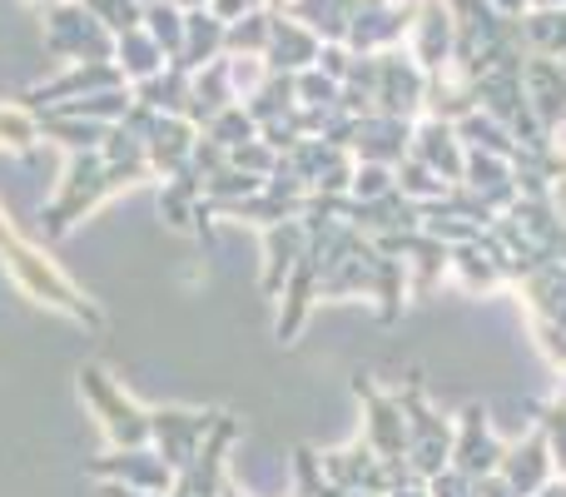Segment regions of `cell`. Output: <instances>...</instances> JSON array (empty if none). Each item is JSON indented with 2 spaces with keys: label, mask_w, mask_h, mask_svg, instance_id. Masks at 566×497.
Listing matches in <instances>:
<instances>
[{
  "label": "cell",
  "mask_w": 566,
  "mask_h": 497,
  "mask_svg": "<svg viewBox=\"0 0 566 497\" xmlns=\"http://www.w3.org/2000/svg\"><path fill=\"white\" fill-rule=\"evenodd\" d=\"M562 60H566V55H562Z\"/></svg>",
  "instance_id": "03108f58"
},
{
  "label": "cell",
  "mask_w": 566,
  "mask_h": 497,
  "mask_svg": "<svg viewBox=\"0 0 566 497\" xmlns=\"http://www.w3.org/2000/svg\"><path fill=\"white\" fill-rule=\"evenodd\" d=\"M35 139H40V115L15 105H0V149H15V155H35Z\"/></svg>",
  "instance_id": "8d00e7d4"
},
{
  "label": "cell",
  "mask_w": 566,
  "mask_h": 497,
  "mask_svg": "<svg viewBox=\"0 0 566 497\" xmlns=\"http://www.w3.org/2000/svg\"><path fill=\"white\" fill-rule=\"evenodd\" d=\"M522 35H527L532 55H566V6L557 10H527L522 15Z\"/></svg>",
  "instance_id": "d6a6232c"
},
{
  "label": "cell",
  "mask_w": 566,
  "mask_h": 497,
  "mask_svg": "<svg viewBox=\"0 0 566 497\" xmlns=\"http://www.w3.org/2000/svg\"><path fill=\"white\" fill-rule=\"evenodd\" d=\"M229 80H234V95L249 100V95H254V90L269 80L264 55H229Z\"/></svg>",
  "instance_id": "bcb514c9"
},
{
  "label": "cell",
  "mask_w": 566,
  "mask_h": 497,
  "mask_svg": "<svg viewBox=\"0 0 566 497\" xmlns=\"http://www.w3.org/2000/svg\"><path fill=\"white\" fill-rule=\"evenodd\" d=\"M219 413H195V408H149V448L169 463L175 473H185L199 458L209 428Z\"/></svg>",
  "instance_id": "8992f818"
},
{
  "label": "cell",
  "mask_w": 566,
  "mask_h": 497,
  "mask_svg": "<svg viewBox=\"0 0 566 497\" xmlns=\"http://www.w3.org/2000/svg\"><path fill=\"white\" fill-rule=\"evenodd\" d=\"M462 185L472 189V195L482 199V205H492L497 215H507L512 205H517V169H512V159H497V155H482V149H468V175H462Z\"/></svg>",
  "instance_id": "603a6c76"
},
{
  "label": "cell",
  "mask_w": 566,
  "mask_h": 497,
  "mask_svg": "<svg viewBox=\"0 0 566 497\" xmlns=\"http://www.w3.org/2000/svg\"><path fill=\"white\" fill-rule=\"evenodd\" d=\"M145 30L169 60H179V50H185V10H179L175 0H149L145 6Z\"/></svg>",
  "instance_id": "d590c367"
},
{
  "label": "cell",
  "mask_w": 566,
  "mask_h": 497,
  "mask_svg": "<svg viewBox=\"0 0 566 497\" xmlns=\"http://www.w3.org/2000/svg\"><path fill=\"white\" fill-rule=\"evenodd\" d=\"M408 273H412V289L418 293H432V283L442 279V273H452V245H442V239L422 235V229H412L408 239Z\"/></svg>",
  "instance_id": "f1b7e54d"
},
{
  "label": "cell",
  "mask_w": 566,
  "mask_h": 497,
  "mask_svg": "<svg viewBox=\"0 0 566 497\" xmlns=\"http://www.w3.org/2000/svg\"><path fill=\"white\" fill-rule=\"evenodd\" d=\"M478 497H517V488H512L502 473H492V478H482L478 483Z\"/></svg>",
  "instance_id": "816d5d0a"
},
{
  "label": "cell",
  "mask_w": 566,
  "mask_h": 497,
  "mask_svg": "<svg viewBox=\"0 0 566 497\" xmlns=\"http://www.w3.org/2000/svg\"><path fill=\"white\" fill-rule=\"evenodd\" d=\"M229 105H239V95H234V80H229V55H219L214 65H205V70H195V75H189L185 120L195 130H205L209 120H214L219 110H229Z\"/></svg>",
  "instance_id": "7402d4cb"
},
{
  "label": "cell",
  "mask_w": 566,
  "mask_h": 497,
  "mask_svg": "<svg viewBox=\"0 0 566 497\" xmlns=\"http://www.w3.org/2000/svg\"><path fill=\"white\" fill-rule=\"evenodd\" d=\"M199 130L189 125L185 115H159L155 130L145 135V159L159 179H175L179 169H189V155H195Z\"/></svg>",
  "instance_id": "d6986e66"
},
{
  "label": "cell",
  "mask_w": 566,
  "mask_h": 497,
  "mask_svg": "<svg viewBox=\"0 0 566 497\" xmlns=\"http://www.w3.org/2000/svg\"><path fill=\"white\" fill-rule=\"evenodd\" d=\"M224 20H214L209 10H185V50H179V60L175 65L179 70H205V65H214L219 55H224Z\"/></svg>",
  "instance_id": "cb8c5ba5"
},
{
  "label": "cell",
  "mask_w": 566,
  "mask_h": 497,
  "mask_svg": "<svg viewBox=\"0 0 566 497\" xmlns=\"http://www.w3.org/2000/svg\"><path fill=\"white\" fill-rule=\"evenodd\" d=\"M239 105L254 115L259 130H264V125H279V120H289L293 105H298V95H293V75H274V70H269L264 85H259L249 100H239Z\"/></svg>",
  "instance_id": "f546056e"
},
{
  "label": "cell",
  "mask_w": 566,
  "mask_h": 497,
  "mask_svg": "<svg viewBox=\"0 0 566 497\" xmlns=\"http://www.w3.org/2000/svg\"><path fill=\"white\" fill-rule=\"evenodd\" d=\"M259 189H264V179L244 175V169H234V165H224L219 175L205 179V199H209V205H234V199H249V195H259Z\"/></svg>",
  "instance_id": "b9f144b4"
},
{
  "label": "cell",
  "mask_w": 566,
  "mask_h": 497,
  "mask_svg": "<svg viewBox=\"0 0 566 497\" xmlns=\"http://www.w3.org/2000/svg\"><path fill=\"white\" fill-rule=\"evenodd\" d=\"M348 65H353V50H348V45H323V50H318V70H323L328 80H338V85L348 80Z\"/></svg>",
  "instance_id": "c3c4849f"
},
{
  "label": "cell",
  "mask_w": 566,
  "mask_h": 497,
  "mask_svg": "<svg viewBox=\"0 0 566 497\" xmlns=\"http://www.w3.org/2000/svg\"><path fill=\"white\" fill-rule=\"evenodd\" d=\"M40 135H50L55 145H65L70 155H85V149L105 145L109 125H95V120H70V115H55V110H40Z\"/></svg>",
  "instance_id": "4dcf8cb0"
},
{
  "label": "cell",
  "mask_w": 566,
  "mask_h": 497,
  "mask_svg": "<svg viewBox=\"0 0 566 497\" xmlns=\"http://www.w3.org/2000/svg\"><path fill=\"white\" fill-rule=\"evenodd\" d=\"M318 283H323V263H318V253L308 249L298 259V269L289 273V283H283V313H279V323H274V333H279L283 343H293L303 333L313 303H318Z\"/></svg>",
  "instance_id": "44dd1931"
},
{
  "label": "cell",
  "mask_w": 566,
  "mask_h": 497,
  "mask_svg": "<svg viewBox=\"0 0 566 497\" xmlns=\"http://www.w3.org/2000/svg\"><path fill=\"white\" fill-rule=\"evenodd\" d=\"M452 273L462 279V289H497V283H507V273L497 269V259H492L482 245H452Z\"/></svg>",
  "instance_id": "e575fe53"
},
{
  "label": "cell",
  "mask_w": 566,
  "mask_h": 497,
  "mask_svg": "<svg viewBox=\"0 0 566 497\" xmlns=\"http://www.w3.org/2000/svg\"><path fill=\"white\" fill-rule=\"evenodd\" d=\"M303 253H308V225H303V215L264 229V293L269 299L283 293V283H289V273L298 269Z\"/></svg>",
  "instance_id": "ffe728a7"
},
{
  "label": "cell",
  "mask_w": 566,
  "mask_h": 497,
  "mask_svg": "<svg viewBox=\"0 0 566 497\" xmlns=\"http://www.w3.org/2000/svg\"><path fill=\"white\" fill-rule=\"evenodd\" d=\"M502 478L517 488V497H537L547 488L552 478H557V463H552V443L542 428H532L527 438L507 443V453H502Z\"/></svg>",
  "instance_id": "2e32d148"
},
{
  "label": "cell",
  "mask_w": 566,
  "mask_h": 497,
  "mask_svg": "<svg viewBox=\"0 0 566 497\" xmlns=\"http://www.w3.org/2000/svg\"><path fill=\"white\" fill-rule=\"evenodd\" d=\"M99 90H125V75H119L115 60H80V65H65L55 80H45V85H30L25 95H20V105L40 115V110H50V105L99 95Z\"/></svg>",
  "instance_id": "ba28073f"
},
{
  "label": "cell",
  "mask_w": 566,
  "mask_h": 497,
  "mask_svg": "<svg viewBox=\"0 0 566 497\" xmlns=\"http://www.w3.org/2000/svg\"><path fill=\"white\" fill-rule=\"evenodd\" d=\"M264 6H274V10H283V6H289V0H264Z\"/></svg>",
  "instance_id": "94428289"
},
{
  "label": "cell",
  "mask_w": 566,
  "mask_h": 497,
  "mask_svg": "<svg viewBox=\"0 0 566 497\" xmlns=\"http://www.w3.org/2000/svg\"><path fill=\"white\" fill-rule=\"evenodd\" d=\"M502 453H507V443L488 428V413L482 408L462 413L458 418V443H452V468L468 473L472 483H482V478H492V473L502 468Z\"/></svg>",
  "instance_id": "5bb4252c"
},
{
  "label": "cell",
  "mask_w": 566,
  "mask_h": 497,
  "mask_svg": "<svg viewBox=\"0 0 566 497\" xmlns=\"http://www.w3.org/2000/svg\"><path fill=\"white\" fill-rule=\"evenodd\" d=\"M229 165H234V169H244V175L269 179V175H274V169H279V155L264 145V139H249V145L229 149Z\"/></svg>",
  "instance_id": "f6af8a7d"
},
{
  "label": "cell",
  "mask_w": 566,
  "mask_h": 497,
  "mask_svg": "<svg viewBox=\"0 0 566 497\" xmlns=\"http://www.w3.org/2000/svg\"><path fill=\"white\" fill-rule=\"evenodd\" d=\"M205 135L214 139L219 149H239V145H249V139H259V125H254V115H249L244 105H229V110H219V115L209 120Z\"/></svg>",
  "instance_id": "f35d334b"
},
{
  "label": "cell",
  "mask_w": 566,
  "mask_h": 497,
  "mask_svg": "<svg viewBox=\"0 0 566 497\" xmlns=\"http://www.w3.org/2000/svg\"><path fill=\"white\" fill-rule=\"evenodd\" d=\"M179 10H209V0H175Z\"/></svg>",
  "instance_id": "9f6ffc18"
},
{
  "label": "cell",
  "mask_w": 566,
  "mask_h": 497,
  "mask_svg": "<svg viewBox=\"0 0 566 497\" xmlns=\"http://www.w3.org/2000/svg\"><path fill=\"white\" fill-rule=\"evenodd\" d=\"M105 497H159V493H139V488H125V483H105V488H99Z\"/></svg>",
  "instance_id": "db71d44e"
},
{
  "label": "cell",
  "mask_w": 566,
  "mask_h": 497,
  "mask_svg": "<svg viewBox=\"0 0 566 497\" xmlns=\"http://www.w3.org/2000/svg\"><path fill=\"white\" fill-rule=\"evenodd\" d=\"M537 428L552 443V463H557V478H566V403L552 398L547 408H537Z\"/></svg>",
  "instance_id": "ee69618b"
},
{
  "label": "cell",
  "mask_w": 566,
  "mask_h": 497,
  "mask_svg": "<svg viewBox=\"0 0 566 497\" xmlns=\"http://www.w3.org/2000/svg\"><path fill=\"white\" fill-rule=\"evenodd\" d=\"M145 179H155V169H149L145 159H135V165H129V159H105L99 149L70 155L55 199L40 209V229H45V239H65L70 229H75L85 215H95L109 195L135 189V185H145Z\"/></svg>",
  "instance_id": "7a4b0ae2"
},
{
  "label": "cell",
  "mask_w": 566,
  "mask_h": 497,
  "mask_svg": "<svg viewBox=\"0 0 566 497\" xmlns=\"http://www.w3.org/2000/svg\"><path fill=\"white\" fill-rule=\"evenodd\" d=\"M293 95H298L303 110H323V115H333V110H338V100H343V85H338V80H328L318 65H313V70H298V75H293Z\"/></svg>",
  "instance_id": "ab89813d"
},
{
  "label": "cell",
  "mask_w": 566,
  "mask_h": 497,
  "mask_svg": "<svg viewBox=\"0 0 566 497\" xmlns=\"http://www.w3.org/2000/svg\"><path fill=\"white\" fill-rule=\"evenodd\" d=\"M139 6H149V0H139Z\"/></svg>",
  "instance_id": "be15d7a7"
},
{
  "label": "cell",
  "mask_w": 566,
  "mask_h": 497,
  "mask_svg": "<svg viewBox=\"0 0 566 497\" xmlns=\"http://www.w3.org/2000/svg\"><path fill=\"white\" fill-rule=\"evenodd\" d=\"M422 100H428V70L412 60V50H378V115L422 120Z\"/></svg>",
  "instance_id": "5b68a950"
},
{
  "label": "cell",
  "mask_w": 566,
  "mask_h": 497,
  "mask_svg": "<svg viewBox=\"0 0 566 497\" xmlns=\"http://www.w3.org/2000/svg\"><path fill=\"white\" fill-rule=\"evenodd\" d=\"M358 398L368 403V423H363V443L378 453L382 463H398L408 458V418H402V403L392 393H382L373 379H358L353 383Z\"/></svg>",
  "instance_id": "30bf717a"
},
{
  "label": "cell",
  "mask_w": 566,
  "mask_h": 497,
  "mask_svg": "<svg viewBox=\"0 0 566 497\" xmlns=\"http://www.w3.org/2000/svg\"><path fill=\"white\" fill-rule=\"evenodd\" d=\"M368 245H373V239H368ZM368 293L378 299L382 323L398 319L402 293H408V259H382V253H378V263H373V289Z\"/></svg>",
  "instance_id": "836d02e7"
},
{
  "label": "cell",
  "mask_w": 566,
  "mask_h": 497,
  "mask_svg": "<svg viewBox=\"0 0 566 497\" xmlns=\"http://www.w3.org/2000/svg\"><path fill=\"white\" fill-rule=\"evenodd\" d=\"M80 398L90 403L99 433L109 438V448H149V408H139L125 393V383L105 369V363H80Z\"/></svg>",
  "instance_id": "3957f363"
},
{
  "label": "cell",
  "mask_w": 566,
  "mask_h": 497,
  "mask_svg": "<svg viewBox=\"0 0 566 497\" xmlns=\"http://www.w3.org/2000/svg\"><path fill=\"white\" fill-rule=\"evenodd\" d=\"M492 10H502V15H512V20H522L532 10V0H488Z\"/></svg>",
  "instance_id": "f5cc1de1"
},
{
  "label": "cell",
  "mask_w": 566,
  "mask_h": 497,
  "mask_svg": "<svg viewBox=\"0 0 566 497\" xmlns=\"http://www.w3.org/2000/svg\"><path fill=\"white\" fill-rule=\"evenodd\" d=\"M412 155H418L432 175L448 179V185H462V175H468V145L458 139V130H452L448 120L422 115L418 125H412Z\"/></svg>",
  "instance_id": "e0dca14e"
},
{
  "label": "cell",
  "mask_w": 566,
  "mask_h": 497,
  "mask_svg": "<svg viewBox=\"0 0 566 497\" xmlns=\"http://www.w3.org/2000/svg\"><path fill=\"white\" fill-rule=\"evenodd\" d=\"M428 497H478V483H472L468 473H458V468H442L438 478L428 483Z\"/></svg>",
  "instance_id": "7dc6e473"
},
{
  "label": "cell",
  "mask_w": 566,
  "mask_h": 497,
  "mask_svg": "<svg viewBox=\"0 0 566 497\" xmlns=\"http://www.w3.org/2000/svg\"><path fill=\"white\" fill-rule=\"evenodd\" d=\"M418 6H422V0H418ZM418 6H402V0H358L353 25H348V40H343V45H348L353 55H378V50L408 45V30H412Z\"/></svg>",
  "instance_id": "52a82bcc"
},
{
  "label": "cell",
  "mask_w": 566,
  "mask_h": 497,
  "mask_svg": "<svg viewBox=\"0 0 566 497\" xmlns=\"http://www.w3.org/2000/svg\"><path fill=\"white\" fill-rule=\"evenodd\" d=\"M85 468H90V478H99V483H125V488L159 493V497H169L179 483V473L169 468L155 448H115V453H105V458H90Z\"/></svg>",
  "instance_id": "9c48e42d"
},
{
  "label": "cell",
  "mask_w": 566,
  "mask_h": 497,
  "mask_svg": "<svg viewBox=\"0 0 566 497\" xmlns=\"http://www.w3.org/2000/svg\"><path fill=\"white\" fill-rule=\"evenodd\" d=\"M537 333H542V349L552 353V363H562V369H566V329H562V323L537 319Z\"/></svg>",
  "instance_id": "f907efd6"
},
{
  "label": "cell",
  "mask_w": 566,
  "mask_h": 497,
  "mask_svg": "<svg viewBox=\"0 0 566 497\" xmlns=\"http://www.w3.org/2000/svg\"><path fill=\"white\" fill-rule=\"evenodd\" d=\"M283 10H289L293 20H303V25H308L323 45H343V40H348V25H353L358 0H289Z\"/></svg>",
  "instance_id": "d4e9b609"
},
{
  "label": "cell",
  "mask_w": 566,
  "mask_h": 497,
  "mask_svg": "<svg viewBox=\"0 0 566 497\" xmlns=\"http://www.w3.org/2000/svg\"><path fill=\"white\" fill-rule=\"evenodd\" d=\"M323 473H328L333 488L343 493H373V497H388L392 493V478H388V463L368 448V443H353V448H338V453H323Z\"/></svg>",
  "instance_id": "9a60e30c"
},
{
  "label": "cell",
  "mask_w": 566,
  "mask_h": 497,
  "mask_svg": "<svg viewBox=\"0 0 566 497\" xmlns=\"http://www.w3.org/2000/svg\"><path fill=\"white\" fill-rule=\"evenodd\" d=\"M398 195H408L412 205H432V199L448 195V179L432 175V169L422 165L418 155H408V159L398 165Z\"/></svg>",
  "instance_id": "74e56055"
},
{
  "label": "cell",
  "mask_w": 566,
  "mask_h": 497,
  "mask_svg": "<svg viewBox=\"0 0 566 497\" xmlns=\"http://www.w3.org/2000/svg\"><path fill=\"white\" fill-rule=\"evenodd\" d=\"M522 85H527V105H532V115H537L542 135L552 139L566 125V60H557V55H527Z\"/></svg>",
  "instance_id": "7c38bea8"
},
{
  "label": "cell",
  "mask_w": 566,
  "mask_h": 497,
  "mask_svg": "<svg viewBox=\"0 0 566 497\" xmlns=\"http://www.w3.org/2000/svg\"><path fill=\"white\" fill-rule=\"evenodd\" d=\"M219 497H239V488H234V483H224V493H219Z\"/></svg>",
  "instance_id": "91938a15"
},
{
  "label": "cell",
  "mask_w": 566,
  "mask_h": 497,
  "mask_svg": "<svg viewBox=\"0 0 566 497\" xmlns=\"http://www.w3.org/2000/svg\"><path fill=\"white\" fill-rule=\"evenodd\" d=\"M537 497H566V478H552V483H547V488H542Z\"/></svg>",
  "instance_id": "11a10c76"
},
{
  "label": "cell",
  "mask_w": 566,
  "mask_h": 497,
  "mask_svg": "<svg viewBox=\"0 0 566 497\" xmlns=\"http://www.w3.org/2000/svg\"><path fill=\"white\" fill-rule=\"evenodd\" d=\"M264 0H209V15L224 20V25H234V20H244L249 10H259Z\"/></svg>",
  "instance_id": "681fc988"
},
{
  "label": "cell",
  "mask_w": 566,
  "mask_h": 497,
  "mask_svg": "<svg viewBox=\"0 0 566 497\" xmlns=\"http://www.w3.org/2000/svg\"><path fill=\"white\" fill-rule=\"evenodd\" d=\"M398 189V169L392 165H353V189L348 195L353 199H382V195H392Z\"/></svg>",
  "instance_id": "7bdbcfd3"
},
{
  "label": "cell",
  "mask_w": 566,
  "mask_h": 497,
  "mask_svg": "<svg viewBox=\"0 0 566 497\" xmlns=\"http://www.w3.org/2000/svg\"><path fill=\"white\" fill-rule=\"evenodd\" d=\"M0 269L10 273V283H15L30 303H40V309L80 323V329H95V333L105 329V309H99V303L90 299V293L80 289L55 259H50L45 245H35V239L20 235L15 219H10L6 209H0Z\"/></svg>",
  "instance_id": "6da1fadb"
},
{
  "label": "cell",
  "mask_w": 566,
  "mask_h": 497,
  "mask_svg": "<svg viewBox=\"0 0 566 497\" xmlns=\"http://www.w3.org/2000/svg\"><path fill=\"white\" fill-rule=\"evenodd\" d=\"M448 6H452V0H448Z\"/></svg>",
  "instance_id": "e7e4bbea"
},
{
  "label": "cell",
  "mask_w": 566,
  "mask_h": 497,
  "mask_svg": "<svg viewBox=\"0 0 566 497\" xmlns=\"http://www.w3.org/2000/svg\"><path fill=\"white\" fill-rule=\"evenodd\" d=\"M115 65H119V75H125V85H139V80L159 75V70L169 65V55L149 40V30L139 25V30H129V35L115 40Z\"/></svg>",
  "instance_id": "4316f807"
},
{
  "label": "cell",
  "mask_w": 566,
  "mask_h": 497,
  "mask_svg": "<svg viewBox=\"0 0 566 497\" xmlns=\"http://www.w3.org/2000/svg\"><path fill=\"white\" fill-rule=\"evenodd\" d=\"M412 125L418 120H398V115H363L358 130H353V159H363V165H392L398 169L402 159L412 155Z\"/></svg>",
  "instance_id": "4fadbf2b"
},
{
  "label": "cell",
  "mask_w": 566,
  "mask_h": 497,
  "mask_svg": "<svg viewBox=\"0 0 566 497\" xmlns=\"http://www.w3.org/2000/svg\"><path fill=\"white\" fill-rule=\"evenodd\" d=\"M402 6H418V0H402Z\"/></svg>",
  "instance_id": "6125c7cd"
},
{
  "label": "cell",
  "mask_w": 566,
  "mask_h": 497,
  "mask_svg": "<svg viewBox=\"0 0 566 497\" xmlns=\"http://www.w3.org/2000/svg\"><path fill=\"white\" fill-rule=\"evenodd\" d=\"M45 50L55 60H65V65L115 60V35L80 0H45Z\"/></svg>",
  "instance_id": "277c9868"
},
{
  "label": "cell",
  "mask_w": 566,
  "mask_h": 497,
  "mask_svg": "<svg viewBox=\"0 0 566 497\" xmlns=\"http://www.w3.org/2000/svg\"><path fill=\"white\" fill-rule=\"evenodd\" d=\"M80 6H85L115 40L145 25V6H139V0H80Z\"/></svg>",
  "instance_id": "60d3db41"
},
{
  "label": "cell",
  "mask_w": 566,
  "mask_h": 497,
  "mask_svg": "<svg viewBox=\"0 0 566 497\" xmlns=\"http://www.w3.org/2000/svg\"><path fill=\"white\" fill-rule=\"evenodd\" d=\"M129 95L139 100V105H149L155 115H185V100H189V70H179L175 60H169L159 75L139 80V85H129Z\"/></svg>",
  "instance_id": "484cf974"
},
{
  "label": "cell",
  "mask_w": 566,
  "mask_h": 497,
  "mask_svg": "<svg viewBox=\"0 0 566 497\" xmlns=\"http://www.w3.org/2000/svg\"><path fill=\"white\" fill-rule=\"evenodd\" d=\"M458 139L468 149H482V155H497V159H517V135H512L507 125H502V120H492L488 110H472V115H462L458 125Z\"/></svg>",
  "instance_id": "83f0119b"
},
{
  "label": "cell",
  "mask_w": 566,
  "mask_h": 497,
  "mask_svg": "<svg viewBox=\"0 0 566 497\" xmlns=\"http://www.w3.org/2000/svg\"><path fill=\"white\" fill-rule=\"evenodd\" d=\"M557 6H566V0H532V10H557Z\"/></svg>",
  "instance_id": "6f0895ef"
},
{
  "label": "cell",
  "mask_w": 566,
  "mask_h": 497,
  "mask_svg": "<svg viewBox=\"0 0 566 497\" xmlns=\"http://www.w3.org/2000/svg\"><path fill=\"white\" fill-rule=\"evenodd\" d=\"M452 45H458V20L442 0H422L418 15H412V30H408V50L428 75H442L452 70Z\"/></svg>",
  "instance_id": "8fae6325"
},
{
  "label": "cell",
  "mask_w": 566,
  "mask_h": 497,
  "mask_svg": "<svg viewBox=\"0 0 566 497\" xmlns=\"http://www.w3.org/2000/svg\"><path fill=\"white\" fill-rule=\"evenodd\" d=\"M274 6H259L249 10L244 20H234V25L224 30V55H264L269 50V35H274Z\"/></svg>",
  "instance_id": "1f68e13d"
},
{
  "label": "cell",
  "mask_w": 566,
  "mask_h": 497,
  "mask_svg": "<svg viewBox=\"0 0 566 497\" xmlns=\"http://www.w3.org/2000/svg\"><path fill=\"white\" fill-rule=\"evenodd\" d=\"M318 50H323V40L313 35L303 20H293L289 10H279L274 35H269V50H264V65L274 70V75H298V70L318 65Z\"/></svg>",
  "instance_id": "ac0fdd59"
},
{
  "label": "cell",
  "mask_w": 566,
  "mask_h": 497,
  "mask_svg": "<svg viewBox=\"0 0 566 497\" xmlns=\"http://www.w3.org/2000/svg\"><path fill=\"white\" fill-rule=\"evenodd\" d=\"M557 403H566V369H562V389H557Z\"/></svg>",
  "instance_id": "680465c9"
}]
</instances>
